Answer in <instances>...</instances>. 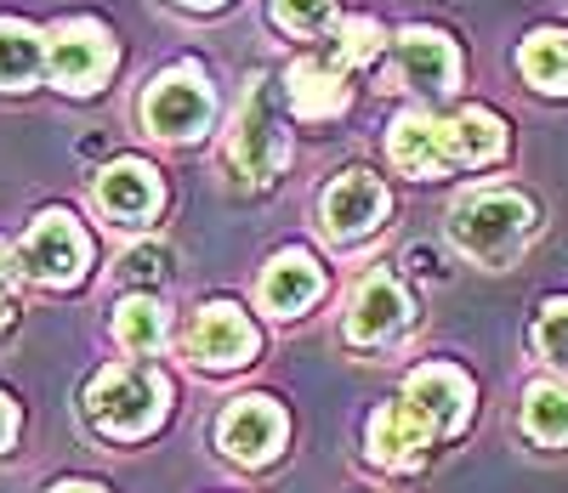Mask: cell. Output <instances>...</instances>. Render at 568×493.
<instances>
[{"instance_id":"obj_1","label":"cell","mask_w":568,"mask_h":493,"mask_svg":"<svg viewBox=\"0 0 568 493\" xmlns=\"http://www.w3.org/2000/svg\"><path fill=\"white\" fill-rule=\"evenodd\" d=\"M449 233H455V244L471 261L500 267V261H511L517 250H524V238L535 233V205L524 199V193H500V187L495 193H471V199L455 205Z\"/></svg>"},{"instance_id":"obj_2","label":"cell","mask_w":568,"mask_h":493,"mask_svg":"<svg viewBox=\"0 0 568 493\" xmlns=\"http://www.w3.org/2000/svg\"><path fill=\"white\" fill-rule=\"evenodd\" d=\"M85 414L109 436H142L165 414V380L154 369H103L85 391Z\"/></svg>"},{"instance_id":"obj_3","label":"cell","mask_w":568,"mask_h":493,"mask_svg":"<svg viewBox=\"0 0 568 493\" xmlns=\"http://www.w3.org/2000/svg\"><path fill=\"white\" fill-rule=\"evenodd\" d=\"M85 261H91V244H85V233H80V222L69 210H40L29 238L18 244V267L34 284H52V289L80 284Z\"/></svg>"},{"instance_id":"obj_4","label":"cell","mask_w":568,"mask_h":493,"mask_svg":"<svg viewBox=\"0 0 568 493\" xmlns=\"http://www.w3.org/2000/svg\"><path fill=\"white\" fill-rule=\"evenodd\" d=\"M211 114H216V96H211L200 69H171V74H160L149 85V96H142V120H149L160 136H171V142L205 136Z\"/></svg>"},{"instance_id":"obj_5","label":"cell","mask_w":568,"mask_h":493,"mask_svg":"<svg viewBox=\"0 0 568 493\" xmlns=\"http://www.w3.org/2000/svg\"><path fill=\"white\" fill-rule=\"evenodd\" d=\"M278 165H284V131L273 125L267 85H256L245 114H240V131H233V142H227V171H233L240 187L256 193V187H267L278 176Z\"/></svg>"},{"instance_id":"obj_6","label":"cell","mask_w":568,"mask_h":493,"mask_svg":"<svg viewBox=\"0 0 568 493\" xmlns=\"http://www.w3.org/2000/svg\"><path fill=\"white\" fill-rule=\"evenodd\" d=\"M45 69H52V80H58L63 91H98L103 74L114 69V40H109V29H103V23H85V18L63 23V29L52 34V45H45Z\"/></svg>"},{"instance_id":"obj_7","label":"cell","mask_w":568,"mask_h":493,"mask_svg":"<svg viewBox=\"0 0 568 493\" xmlns=\"http://www.w3.org/2000/svg\"><path fill=\"white\" fill-rule=\"evenodd\" d=\"M256 347H262L256 323L227 301H211L194 318V329H187V358L205 363V369H245L256 358Z\"/></svg>"},{"instance_id":"obj_8","label":"cell","mask_w":568,"mask_h":493,"mask_svg":"<svg viewBox=\"0 0 568 493\" xmlns=\"http://www.w3.org/2000/svg\"><path fill=\"white\" fill-rule=\"evenodd\" d=\"M216 442H222L227 460L262 465V460L278 454V442H284V409L267 403V398H240V403H227L222 420H216Z\"/></svg>"},{"instance_id":"obj_9","label":"cell","mask_w":568,"mask_h":493,"mask_svg":"<svg viewBox=\"0 0 568 493\" xmlns=\"http://www.w3.org/2000/svg\"><path fill=\"white\" fill-rule=\"evenodd\" d=\"M318 216H324L329 238H364L369 227H382V216H387V187L375 182L369 171H347V176H336L324 187Z\"/></svg>"},{"instance_id":"obj_10","label":"cell","mask_w":568,"mask_h":493,"mask_svg":"<svg viewBox=\"0 0 568 493\" xmlns=\"http://www.w3.org/2000/svg\"><path fill=\"white\" fill-rule=\"evenodd\" d=\"M404 329H409V295L398 289V278L369 273L347 307V340H358V347H387Z\"/></svg>"},{"instance_id":"obj_11","label":"cell","mask_w":568,"mask_h":493,"mask_svg":"<svg viewBox=\"0 0 568 493\" xmlns=\"http://www.w3.org/2000/svg\"><path fill=\"white\" fill-rule=\"evenodd\" d=\"M438 442V431L426 425V414L415 403H387L369 414V460L387 471H409L426 460V449Z\"/></svg>"},{"instance_id":"obj_12","label":"cell","mask_w":568,"mask_h":493,"mask_svg":"<svg viewBox=\"0 0 568 493\" xmlns=\"http://www.w3.org/2000/svg\"><path fill=\"white\" fill-rule=\"evenodd\" d=\"M404 403H415L438 436H455L466 425V414H471V380L460 369H449V363H426V369L409 374Z\"/></svg>"},{"instance_id":"obj_13","label":"cell","mask_w":568,"mask_h":493,"mask_svg":"<svg viewBox=\"0 0 568 493\" xmlns=\"http://www.w3.org/2000/svg\"><path fill=\"white\" fill-rule=\"evenodd\" d=\"M398 80L426 91V96H449L460 80V58L438 29H404L398 34Z\"/></svg>"},{"instance_id":"obj_14","label":"cell","mask_w":568,"mask_h":493,"mask_svg":"<svg viewBox=\"0 0 568 493\" xmlns=\"http://www.w3.org/2000/svg\"><path fill=\"white\" fill-rule=\"evenodd\" d=\"M387 147H393V165L409 171V176H438V171L455 165L449 120H433V114H398Z\"/></svg>"},{"instance_id":"obj_15","label":"cell","mask_w":568,"mask_h":493,"mask_svg":"<svg viewBox=\"0 0 568 493\" xmlns=\"http://www.w3.org/2000/svg\"><path fill=\"white\" fill-rule=\"evenodd\" d=\"M165 199L160 187V171L142 165V160H114L103 176H98V205L114 216V222H149Z\"/></svg>"},{"instance_id":"obj_16","label":"cell","mask_w":568,"mask_h":493,"mask_svg":"<svg viewBox=\"0 0 568 493\" xmlns=\"http://www.w3.org/2000/svg\"><path fill=\"white\" fill-rule=\"evenodd\" d=\"M318 289H324V273L307 250H278L262 273V307L278 318H296L318 301Z\"/></svg>"},{"instance_id":"obj_17","label":"cell","mask_w":568,"mask_h":493,"mask_svg":"<svg viewBox=\"0 0 568 493\" xmlns=\"http://www.w3.org/2000/svg\"><path fill=\"white\" fill-rule=\"evenodd\" d=\"M284 91H291V109L302 120H329L347 109V85H342V63L329 58H302L284 74Z\"/></svg>"},{"instance_id":"obj_18","label":"cell","mask_w":568,"mask_h":493,"mask_svg":"<svg viewBox=\"0 0 568 493\" xmlns=\"http://www.w3.org/2000/svg\"><path fill=\"white\" fill-rule=\"evenodd\" d=\"M517 69H524L529 85L540 91H568V34L562 29H535L524 40V52H517Z\"/></svg>"},{"instance_id":"obj_19","label":"cell","mask_w":568,"mask_h":493,"mask_svg":"<svg viewBox=\"0 0 568 493\" xmlns=\"http://www.w3.org/2000/svg\"><path fill=\"white\" fill-rule=\"evenodd\" d=\"M449 136H455V165H489L506 154V125L489 109H460L449 120Z\"/></svg>"},{"instance_id":"obj_20","label":"cell","mask_w":568,"mask_h":493,"mask_svg":"<svg viewBox=\"0 0 568 493\" xmlns=\"http://www.w3.org/2000/svg\"><path fill=\"white\" fill-rule=\"evenodd\" d=\"M114 335L125 352H160L165 347V307L154 295H125L114 312Z\"/></svg>"},{"instance_id":"obj_21","label":"cell","mask_w":568,"mask_h":493,"mask_svg":"<svg viewBox=\"0 0 568 493\" xmlns=\"http://www.w3.org/2000/svg\"><path fill=\"white\" fill-rule=\"evenodd\" d=\"M40 74V34L18 18H0V91H23Z\"/></svg>"},{"instance_id":"obj_22","label":"cell","mask_w":568,"mask_h":493,"mask_svg":"<svg viewBox=\"0 0 568 493\" xmlns=\"http://www.w3.org/2000/svg\"><path fill=\"white\" fill-rule=\"evenodd\" d=\"M524 425L535 442H568V386H529V398H524Z\"/></svg>"},{"instance_id":"obj_23","label":"cell","mask_w":568,"mask_h":493,"mask_svg":"<svg viewBox=\"0 0 568 493\" xmlns=\"http://www.w3.org/2000/svg\"><path fill=\"white\" fill-rule=\"evenodd\" d=\"M382 45H387V34L375 29L369 18H347L342 34H336V52H329V63H342V69H353V63H375V58H382Z\"/></svg>"},{"instance_id":"obj_24","label":"cell","mask_w":568,"mask_h":493,"mask_svg":"<svg viewBox=\"0 0 568 493\" xmlns=\"http://www.w3.org/2000/svg\"><path fill=\"white\" fill-rule=\"evenodd\" d=\"M535 347H540V358H551L557 369H568V295H562V301H546V307H540Z\"/></svg>"},{"instance_id":"obj_25","label":"cell","mask_w":568,"mask_h":493,"mask_svg":"<svg viewBox=\"0 0 568 493\" xmlns=\"http://www.w3.org/2000/svg\"><path fill=\"white\" fill-rule=\"evenodd\" d=\"M336 18V0H273V23L296 29V34H318Z\"/></svg>"},{"instance_id":"obj_26","label":"cell","mask_w":568,"mask_h":493,"mask_svg":"<svg viewBox=\"0 0 568 493\" xmlns=\"http://www.w3.org/2000/svg\"><path fill=\"white\" fill-rule=\"evenodd\" d=\"M171 256L160 250V244H136V250L120 261V278H131V284H160L171 267H165Z\"/></svg>"},{"instance_id":"obj_27","label":"cell","mask_w":568,"mask_h":493,"mask_svg":"<svg viewBox=\"0 0 568 493\" xmlns=\"http://www.w3.org/2000/svg\"><path fill=\"white\" fill-rule=\"evenodd\" d=\"M12 312H18V295H12V256H7V244H0V329H7Z\"/></svg>"},{"instance_id":"obj_28","label":"cell","mask_w":568,"mask_h":493,"mask_svg":"<svg viewBox=\"0 0 568 493\" xmlns=\"http://www.w3.org/2000/svg\"><path fill=\"white\" fill-rule=\"evenodd\" d=\"M12 436H18V403H12V398H0V449H7Z\"/></svg>"},{"instance_id":"obj_29","label":"cell","mask_w":568,"mask_h":493,"mask_svg":"<svg viewBox=\"0 0 568 493\" xmlns=\"http://www.w3.org/2000/svg\"><path fill=\"white\" fill-rule=\"evenodd\" d=\"M52 493H103V487H91V482H63V487H52Z\"/></svg>"},{"instance_id":"obj_30","label":"cell","mask_w":568,"mask_h":493,"mask_svg":"<svg viewBox=\"0 0 568 493\" xmlns=\"http://www.w3.org/2000/svg\"><path fill=\"white\" fill-rule=\"evenodd\" d=\"M187 7H216V0H187Z\"/></svg>"}]
</instances>
